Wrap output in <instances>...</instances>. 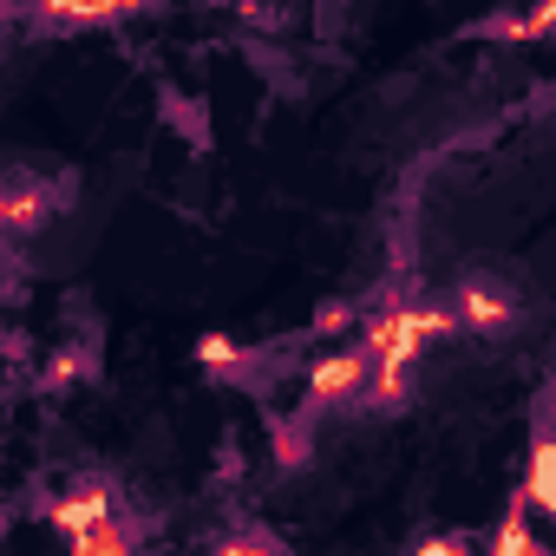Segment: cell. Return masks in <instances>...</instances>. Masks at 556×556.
<instances>
[{
  "mask_svg": "<svg viewBox=\"0 0 556 556\" xmlns=\"http://www.w3.org/2000/svg\"><path fill=\"white\" fill-rule=\"evenodd\" d=\"M445 321L458 334H510L517 328V295L491 275H458L452 282V302H445Z\"/></svg>",
  "mask_w": 556,
  "mask_h": 556,
  "instance_id": "obj_1",
  "label": "cell"
},
{
  "mask_svg": "<svg viewBox=\"0 0 556 556\" xmlns=\"http://www.w3.org/2000/svg\"><path fill=\"white\" fill-rule=\"evenodd\" d=\"M367 374H374V361H367L361 348L321 354V361L308 367V387H302V413H308V419L321 426V413H341V406H354V400H361Z\"/></svg>",
  "mask_w": 556,
  "mask_h": 556,
  "instance_id": "obj_2",
  "label": "cell"
},
{
  "mask_svg": "<svg viewBox=\"0 0 556 556\" xmlns=\"http://www.w3.org/2000/svg\"><path fill=\"white\" fill-rule=\"evenodd\" d=\"M40 510H47V523H53V530L86 536L92 523L118 517V484H112V478H73V484H66L60 497H47Z\"/></svg>",
  "mask_w": 556,
  "mask_h": 556,
  "instance_id": "obj_3",
  "label": "cell"
},
{
  "mask_svg": "<svg viewBox=\"0 0 556 556\" xmlns=\"http://www.w3.org/2000/svg\"><path fill=\"white\" fill-rule=\"evenodd\" d=\"M79 380H99V348H92V341H66V348H53V361L34 374V393H40V400H60V393L79 387Z\"/></svg>",
  "mask_w": 556,
  "mask_h": 556,
  "instance_id": "obj_4",
  "label": "cell"
},
{
  "mask_svg": "<svg viewBox=\"0 0 556 556\" xmlns=\"http://www.w3.org/2000/svg\"><path fill=\"white\" fill-rule=\"evenodd\" d=\"M413 400V361H374L367 387H361V413H400Z\"/></svg>",
  "mask_w": 556,
  "mask_h": 556,
  "instance_id": "obj_5",
  "label": "cell"
},
{
  "mask_svg": "<svg viewBox=\"0 0 556 556\" xmlns=\"http://www.w3.org/2000/svg\"><path fill=\"white\" fill-rule=\"evenodd\" d=\"M138 517L131 510H118V517H105V523H92L86 536H73V549L66 556H138Z\"/></svg>",
  "mask_w": 556,
  "mask_h": 556,
  "instance_id": "obj_6",
  "label": "cell"
},
{
  "mask_svg": "<svg viewBox=\"0 0 556 556\" xmlns=\"http://www.w3.org/2000/svg\"><path fill=\"white\" fill-rule=\"evenodd\" d=\"M268 439H275V465H282V471H302L308 452H315V419H308V413H289V419L268 426Z\"/></svg>",
  "mask_w": 556,
  "mask_h": 556,
  "instance_id": "obj_7",
  "label": "cell"
},
{
  "mask_svg": "<svg viewBox=\"0 0 556 556\" xmlns=\"http://www.w3.org/2000/svg\"><path fill=\"white\" fill-rule=\"evenodd\" d=\"M164 118H170V131H177V138H190L197 151H210V118H203V105H197V99H184L177 86H164Z\"/></svg>",
  "mask_w": 556,
  "mask_h": 556,
  "instance_id": "obj_8",
  "label": "cell"
},
{
  "mask_svg": "<svg viewBox=\"0 0 556 556\" xmlns=\"http://www.w3.org/2000/svg\"><path fill=\"white\" fill-rule=\"evenodd\" d=\"M216 556H289V543L275 530H262V523H242V530H229L216 543Z\"/></svg>",
  "mask_w": 556,
  "mask_h": 556,
  "instance_id": "obj_9",
  "label": "cell"
},
{
  "mask_svg": "<svg viewBox=\"0 0 556 556\" xmlns=\"http://www.w3.org/2000/svg\"><path fill=\"white\" fill-rule=\"evenodd\" d=\"M348 328H361V302H348V295H328V302L315 308V328H308V334H321V341H341Z\"/></svg>",
  "mask_w": 556,
  "mask_h": 556,
  "instance_id": "obj_10",
  "label": "cell"
},
{
  "mask_svg": "<svg viewBox=\"0 0 556 556\" xmlns=\"http://www.w3.org/2000/svg\"><path fill=\"white\" fill-rule=\"evenodd\" d=\"M0 262H8V236H0Z\"/></svg>",
  "mask_w": 556,
  "mask_h": 556,
  "instance_id": "obj_11",
  "label": "cell"
}]
</instances>
